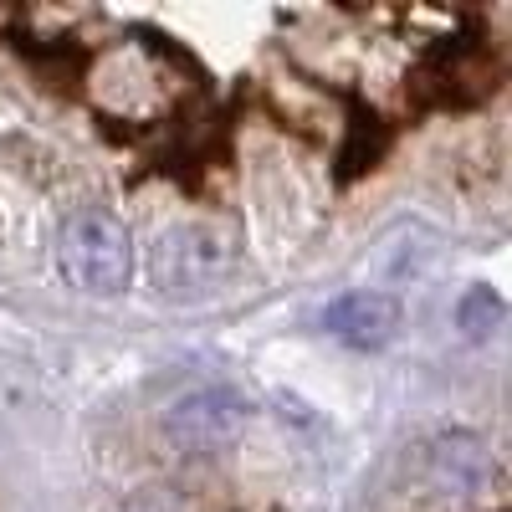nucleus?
I'll list each match as a JSON object with an SVG mask.
<instances>
[{
	"label": "nucleus",
	"mask_w": 512,
	"mask_h": 512,
	"mask_svg": "<svg viewBox=\"0 0 512 512\" xmlns=\"http://www.w3.org/2000/svg\"><path fill=\"white\" fill-rule=\"evenodd\" d=\"M431 477L451 492V497H466V492H482L487 487V451L477 436H441L436 451H431Z\"/></svg>",
	"instance_id": "obj_5"
},
{
	"label": "nucleus",
	"mask_w": 512,
	"mask_h": 512,
	"mask_svg": "<svg viewBox=\"0 0 512 512\" xmlns=\"http://www.w3.org/2000/svg\"><path fill=\"white\" fill-rule=\"evenodd\" d=\"M57 267L77 292L118 297L128 277H134V241H128L123 221L108 216V210H77V216L62 221Z\"/></svg>",
	"instance_id": "obj_2"
},
{
	"label": "nucleus",
	"mask_w": 512,
	"mask_h": 512,
	"mask_svg": "<svg viewBox=\"0 0 512 512\" xmlns=\"http://www.w3.org/2000/svg\"><path fill=\"white\" fill-rule=\"evenodd\" d=\"M231 267H236V246L226 231L216 226H169L159 241H154V287L169 303H210L226 282H231Z\"/></svg>",
	"instance_id": "obj_1"
},
{
	"label": "nucleus",
	"mask_w": 512,
	"mask_h": 512,
	"mask_svg": "<svg viewBox=\"0 0 512 512\" xmlns=\"http://www.w3.org/2000/svg\"><path fill=\"white\" fill-rule=\"evenodd\" d=\"M502 318H507V303L492 287H472L461 297V308H456V328L466 338H487L492 328H502Z\"/></svg>",
	"instance_id": "obj_6"
},
{
	"label": "nucleus",
	"mask_w": 512,
	"mask_h": 512,
	"mask_svg": "<svg viewBox=\"0 0 512 512\" xmlns=\"http://www.w3.org/2000/svg\"><path fill=\"white\" fill-rule=\"evenodd\" d=\"M241 425H246V405L241 395L231 390H216V384H205V390H190L180 395L175 405L164 410V436L175 441L180 451H221L226 441L241 436Z\"/></svg>",
	"instance_id": "obj_3"
},
{
	"label": "nucleus",
	"mask_w": 512,
	"mask_h": 512,
	"mask_svg": "<svg viewBox=\"0 0 512 512\" xmlns=\"http://www.w3.org/2000/svg\"><path fill=\"white\" fill-rule=\"evenodd\" d=\"M323 328L338 338L344 349H359V354H374L395 338L400 328V297L379 292V287H359V292H344L333 297L328 313H323Z\"/></svg>",
	"instance_id": "obj_4"
}]
</instances>
